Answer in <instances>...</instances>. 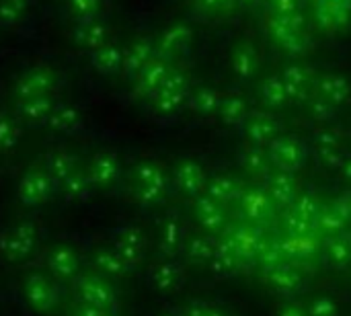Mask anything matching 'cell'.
I'll use <instances>...</instances> for the list:
<instances>
[{
    "mask_svg": "<svg viewBox=\"0 0 351 316\" xmlns=\"http://www.w3.org/2000/svg\"><path fill=\"white\" fill-rule=\"evenodd\" d=\"M267 0H237V6L245 8V10H257L259 6H263Z\"/></svg>",
    "mask_w": 351,
    "mask_h": 316,
    "instance_id": "obj_40",
    "label": "cell"
},
{
    "mask_svg": "<svg viewBox=\"0 0 351 316\" xmlns=\"http://www.w3.org/2000/svg\"><path fill=\"white\" fill-rule=\"evenodd\" d=\"M189 99V86H187V76L173 68L167 76V80L162 82V86L158 88V93L152 95L150 105L156 113L162 115H171L177 113Z\"/></svg>",
    "mask_w": 351,
    "mask_h": 316,
    "instance_id": "obj_9",
    "label": "cell"
},
{
    "mask_svg": "<svg viewBox=\"0 0 351 316\" xmlns=\"http://www.w3.org/2000/svg\"><path fill=\"white\" fill-rule=\"evenodd\" d=\"M282 80H284V86L288 90V97L290 101H300L306 97V90H308V84H311V72L306 66L302 64H290L282 70Z\"/></svg>",
    "mask_w": 351,
    "mask_h": 316,
    "instance_id": "obj_24",
    "label": "cell"
},
{
    "mask_svg": "<svg viewBox=\"0 0 351 316\" xmlns=\"http://www.w3.org/2000/svg\"><path fill=\"white\" fill-rule=\"evenodd\" d=\"M82 169L95 191L113 187L121 177V162L113 152H95Z\"/></svg>",
    "mask_w": 351,
    "mask_h": 316,
    "instance_id": "obj_11",
    "label": "cell"
},
{
    "mask_svg": "<svg viewBox=\"0 0 351 316\" xmlns=\"http://www.w3.org/2000/svg\"><path fill=\"white\" fill-rule=\"evenodd\" d=\"M259 97L263 101V105L267 109H280L284 107L286 103H290V97H288V90L284 86V80L280 74H274V76H267L261 86H259Z\"/></svg>",
    "mask_w": 351,
    "mask_h": 316,
    "instance_id": "obj_27",
    "label": "cell"
},
{
    "mask_svg": "<svg viewBox=\"0 0 351 316\" xmlns=\"http://www.w3.org/2000/svg\"><path fill=\"white\" fill-rule=\"evenodd\" d=\"M90 66L101 76H115L123 70V47L109 41L90 53Z\"/></svg>",
    "mask_w": 351,
    "mask_h": 316,
    "instance_id": "obj_18",
    "label": "cell"
},
{
    "mask_svg": "<svg viewBox=\"0 0 351 316\" xmlns=\"http://www.w3.org/2000/svg\"><path fill=\"white\" fill-rule=\"evenodd\" d=\"M29 8V0H0V27L10 29L21 23Z\"/></svg>",
    "mask_w": 351,
    "mask_h": 316,
    "instance_id": "obj_31",
    "label": "cell"
},
{
    "mask_svg": "<svg viewBox=\"0 0 351 316\" xmlns=\"http://www.w3.org/2000/svg\"><path fill=\"white\" fill-rule=\"evenodd\" d=\"M271 156L284 167H298L304 158V148L296 138H278L271 142Z\"/></svg>",
    "mask_w": 351,
    "mask_h": 316,
    "instance_id": "obj_26",
    "label": "cell"
},
{
    "mask_svg": "<svg viewBox=\"0 0 351 316\" xmlns=\"http://www.w3.org/2000/svg\"><path fill=\"white\" fill-rule=\"evenodd\" d=\"M39 243V230L33 222H16L0 234V255L8 263L27 261Z\"/></svg>",
    "mask_w": 351,
    "mask_h": 316,
    "instance_id": "obj_3",
    "label": "cell"
},
{
    "mask_svg": "<svg viewBox=\"0 0 351 316\" xmlns=\"http://www.w3.org/2000/svg\"><path fill=\"white\" fill-rule=\"evenodd\" d=\"M267 12L278 16H292L302 12V0H267Z\"/></svg>",
    "mask_w": 351,
    "mask_h": 316,
    "instance_id": "obj_35",
    "label": "cell"
},
{
    "mask_svg": "<svg viewBox=\"0 0 351 316\" xmlns=\"http://www.w3.org/2000/svg\"><path fill=\"white\" fill-rule=\"evenodd\" d=\"M220 119L226 125H241L249 119V105L241 95H226L222 97L220 109H218Z\"/></svg>",
    "mask_w": 351,
    "mask_h": 316,
    "instance_id": "obj_28",
    "label": "cell"
},
{
    "mask_svg": "<svg viewBox=\"0 0 351 316\" xmlns=\"http://www.w3.org/2000/svg\"><path fill=\"white\" fill-rule=\"evenodd\" d=\"M317 97L325 99L327 103H331L333 107H339L343 103H348L351 97L350 80L341 74H323L317 78Z\"/></svg>",
    "mask_w": 351,
    "mask_h": 316,
    "instance_id": "obj_20",
    "label": "cell"
},
{
    "mask_svg": "<svg viewBox=\"0 0 351 316\" xmlns=\"http://www.w3.org/2000/svg\"><path fill=\"white\" fill-rule=\"evenodd\" d=\"M181 243V230L177 228L175 222H167L165 230L160 232V245L167 249H175Z\"/></svg>",
    "mask_w": 351,
    "mask_h": 316,
    "instance_id": "obj_38",
    "label": "cell"
},
{
    "mask_svg": "<svg viewBox=\"0 0 351 316\" xmlns=\"http://www.w3.org/2000/svg\"><path fill=\"white\" fill-rule=\"evenodd\" d=\"M191 6L202 16L218 19L228 14L237 6V0H191Z\"/></svg>",
    "mask_w": 351,
    "mask_h": 316,
    "instance_id": "obj_32",
    "label": "cell"
},
{
    "mask_svg": "<svg viewBox=\"0 0 351 316\" xmlns=\"http://www.w3.org/2000/svg\"><path fill=\"white\" fill-rule=\"evenodd\" d=\"M171 70H173L171 62H167V60H162V58L156 56V58H154L138 76H136L134 86H132L134 95H136L138 99L150 101L152 95L158 93V88L162 86V82L167 80V76H169Z\"/></svg>",
    "mask_w": 351,
    "mask_h": 316,
    "instance_id": "obj_12",
    "label": "cell"
},
{
    "mask_svg": "<svg viewBox=\"0 0 351 316\" xmlns=\"http://www.w3.org/2000/svg\"><path fill=\"white\" fill-rule=\"evenodd\" d=\"M189 101H191V107H193L197 113H202V115H212V113H218L220 103H222V95H220L216 88L202 86V88H195V90L189 95Z\"/></svg>",
    "mask_w": 351,
    "mask_h": 316,
    "instance_id": "obj_29",
    "label": "cell"
},
{
    "mask_svg": "<svg viewBox=\"0 0 351 316\" xmlns=\"http://www.w3.org/2000/svg\"><path fill=\"white\" fill-rule=\"evenodd\" d=\"M103 0H68V10L74 21H88L99 19Z\"/></svg>",
    "mask_w": 351,
    "mask_h": 316,
    "instance_id": "obj_33",
    "label": "cell"
},
{
    "mask_svg": "<svg viewBox=\"0 0 351 316\" xmlns=\"http://www.w3.org/2000/svg\"><path fill=\"white\" fill-rule=\"evenodd\" d=\"M53 134H62V136H70L74 132L80 130L82 125V115L78 111V107L70 105V103H53V109L47 117L45 123Z\"/></svg>",
    "mask_w": 351,
    "mask_h": 316,
    "instance_id": "obj_19",
    "label": "cell"
},
{
    "mask_svg": "<svg viewBox=\"0 0 351 316\" xmlns=\"http://www.w3.org/2000/svg\"><path fill=\"white\" fill-rule=\"evenodd\" d=\"M93 269L95 274L107 278V280H119L125 276L128 265L121 261V257L113 249H99L93 253Z\"/></svg>",
    "mask_w": 351,
    "mask_h": 316,
    "instance_id": "obj_25",
    "label": "cell"
},
{
    "mask_svg": "<svg viewBox=\"0 0 351 316\" xmlns=\"http://www.w3.org/2000/svg\"><path fill=\"white\" fill-rule=\"evenodd\" d=\"M27 306L39 316L56 315L62 308V284H58L47 271H33L21 286Z\"/></svg>",
    "mask_w": 351,
    "mask_h": 316,
    "instance_id": "obj_2",
    "label": "cell"
},
{
    "mask_svg": "<svg viewBox=\"0 0 351 316\" xmlns=\"http://www.w3.org/2000/svg\"><path fill=\"white\" fill-rule=\"evenodd\" d=\"M261 66V53L253 41H239L230 53V68L241 80H251Z\"/></svg>",
    "mask_w": 351,
    "mask_h": 316,
    "instance_id": "obj_15",
    "label": "cell"
},
{
    "mask_svg": "<svg viewBox=\"0 0 351 316\" xmlns=\"http://www.w3.org/2000/svg\"><path fill=\"white\" fill-rule=\"evenodd\" d=\"M175 181L183 187V189H193V181L197 183V181H202V171H199V167L195 165V162H181V165H177V169H175Z\"/></svg>",
    "mask_w": 351,
    "mask_h": 316,
    "instance_id": "obj_34",
    "label": "cell"
},
{
    "mask_svg": "<svg viewBox=\"0 0 351 316\" xmlns=\"http://www.w3.org/2000/svg\"><path fill=\"white\" fill-rule=\"evenodd\" d=\"M43 169L47 171V175L53 179V183L60 187L64 181H68L74 173H78L82 169L80 158L74 152L68 150H56L43 156Z\"/></svg>",
    "mask_w": 351,
    "mask_h": 316,
    "instance_id": "obj_16",
    "label": "cell"
},
{
    "mask_svg": "<svg viewBox=\"0 0 351 316\" xmlns=\"http://www.w3.org/2000/svg\"><path fill=\"white\" fill-rule=\"evenodd\" d=\"M263 25L271 41L288 56L300 58L311 51L313 37L308 33L306 16L302 12L292 14V16H278V14L267 12L263 19Z\"/></svg>",
    "mask_w": 351,
    "mask_h": 316,
    "instance_id": "obj_1",
    "label": "cell"
},
{
    "mask_svg": "<svg viewBox=\"0 0 351 316\" xmlns=\"http://www.w3.org/2000/svg\"><path fill=\"white\" fill-rule=\"evenodd\" d=\"M144 247H146L144 236L136 228H123V230H119L117 236H115V243H113V251L121 257V261L128 265V269L136 267L142 261Z\"/></svg>",
    "mask_w": 351,
    "mask_h": 316,
    "instance_id": "obj_17",
    "label": "cell"
},
{
    "mask_svg": "<svg viewBox=\"0 0 351 316\" xmlns=\"http://www.w3.org/2000/svg\"><path fill=\"white\" fill-rule=\"evenodd\" d=\"M101 315H103V311H101V308H93V306L76 304L70 316H101Z\"/></svg>",
    "mask_w": 351,
    "mask_h": 316,
    "instance_id": "obj_39",
    "label": "cell"
},
{
    "mask_svg": "<svg viewBox=\"0 0 351 316\" xmlns=\"http://www.w3.org/2000/svg\"><path fill=\"white\" fill-rule=\"evenodd\" d=\"M56 187L58 185L53 183V179L47 175V171L39 162V165L29 167L23 173V177L16 185V199L25 208H39L51 199Z\"/></svg>",
    "mask_w": 351,
    "mask_h": 316,
    "instance_id": "obj_6",
    "label": "cell"
},
{
    "mask_svg": "<svg viewBox=\"0 0 351 316\" xmlns=\"http://www.w3.org/2000/svg\"><path fill=\"white\" fill-rule=\"evenodd\" d=\"M335 109H337V107H333L331 103H327V101L321 99V97H315L313 103H311V115H313L317 121H329V119L333 117Z\"/></svg>",
    "mask_w": 351,
    "mask_h": 316,
    "instance_id": "obj_37",
    "label": "cell"
},
{
    "mask_svg": "<svg viewBox=\"0 0 351 316\" xmlns=\"http://www.w3.org/2000/svg\"><path fill=\"white\" fill-rule=\"evenodd\" d=\"M45 269L58 284H74L82 276V261L74 247L56 245L45 255Z\"/></svg>",
    "mask_w": 351,
    "mask_h": 316,
    "instance_id": "obj_10",
    "label": "cell"
},
{
    "mask_svg": "<svg viewBox=\"0 0 351 316\" xmlns=\"http://www.w3.org/2000/svg\"><path fill=\"white\" fill-rule=\"evenodd\" d=\"M51 109H53L51 97H39V99H29V101L16 103V111L14 113L27 125H45Z\"/></svg>",
    "mask_w": 351,
    "mask_h": 316,
    "instance_id": "obj_22",
    "label": "cell"
},
{
    "mask_svg": "<svg viewBox=\"0 0 351 316\" xmlns=\"http://www.w3.org/2000/svg\"><path fill=\"white\" fill-rule=\"evenodd\" d=\"M23 138V121L16 113L0 111V156L16 150Z\"/></svg>",
    "mask_w": 351,
    "mask_h": 316,
    "instance_id": "obj_23",
    "label": "cell"
},
{
    "mask_svg": "<svg viewBox=\"0 0 351 316\" xmlns=\"http://www.w3.org/2000/svg\"><path fill=\"white\" fill-rule=\"evenodd\" d=\"M74 300L76 304L101 308V311H113L115 308V288L111 280L99 276V274H82L74 284Z\"/></svg>",
    "mask_w": 351,
    "mask_h": 316,
    "instance_id": "obj_5",
    "label": "cell"
},
{
    "mask_svg": "<svg viewBox=\"0 0 351 316\" xmlns=\"http://www.w3.org/2000/svg\"><path fill=\"white\" fill-rule=\"evenodd\" d=\"M280 123L271 113H251L247 119V136L255 144H271L278 140Z\"/></svg>",
    "mask_w": 351,
    "mask_h": 316,
    "instance_id": "obj_21",
    "label": "cell"
},
{
    "mask_svg": "<svg viewBox=\"0 0 351 316\" xmlns=\"http://www.w3.org/2000/svg\"><path fill=\"white\" fill-rule=\"evenodd\" d=\"M62 189V195L68 199V202H84L88 197V193L93 191L86 175H84V169H80L78 173H74L68 181H64L60 185Z\"/></svg>",
    "mask_w": 351,
    "mask_h": 316,
    "instance_id": "obj_30",
    "label": "cell"
},
{
    "mask_svg": "<svg viewBox=\"0 0 351 316\" xmlns=\"http://www.w3.org/2000/svg\"><path fill=\"white\" fill-rule=\"evenodd\" d=\"M132 181H134V197L136 202L150 206L156 204L165 197V171L152 162V160H144L138 162L132 171Z\"/></svg>",
    "mask_w": 351,
    "mask_h": 316,
    "instance_id": "obj_7",
    "label": "cell"
},
{
    "mask_svg": "<svg viewBox=\"0 0 351 316\" xmlns=\"http://www.w3.org/2000/svg\"><path fill=\"white\" fill-rule=\"evenodd\" d=\"M72 41L80 47L93 53L95 49L103 47L109 43V27L99 19H88V21H76L72 27Z\"/></svg>",
    "mask_w": 351,
    "mask_h": 316,
    "instance_id": "obj_14",
    "label": "cell"
},
{
    "mask_svg": "<svg viewBox=\"0 0 351 316\" xmlns=\"http://www.w3.org/2000/svg\"><path fill=\"white\" fill-rule=\"evenodd\" d=\"M156 58V45L154 39H146L140 37L136 41H132L128 47H123V70L121 74L128 80H136V76Z\"/></svg>",
    "mask_w": 351,
    "mask_h": 316,
    "instance_id": "obj_13",
    "label": "cell"
},
{
    "mask_svg": "<svg viewBox=\"0 0 351 316\" xmlns=\"http://www.w3.org/2000/svg\"><path fill=\"white\" fill-rule=\"evenodd\" d=\"M193 37H195V33H193L191 25H187V23H173V25L165 27L154 39L156 56L171 64L175 60L185 58L193 47Z\"/></svg>",
    "mask_w": 351,
    "mask_h": 316,
    "instance_id": "obj_8",
    "label": "cell"
},
{
    "mask_svg": "<svg viewBox=\"0 0 351 316\" xmlns=\"http://www.w3.org/2000/svg\"><path fill=\"white\" fill-rule=\"evenodd\" d=\"M58 72L51 66L37 64L27 68L12 86L14 101H29V99H39V97H51L53 90L58 88Z\"/></svg>",
    "mask_w": 351,
    "mask_h": 316,
    "instance_id": "obj_4",
    "label": "cell"
},
{
    "mask_svg": "<svg viewBox=\"0 0 351 316\" xmlns=\"http://www.w3.org/2000/svg\"><path fill=\"white\" fill-rule=\"evenodd\" d=\"M177 269L173 267V265H158L154 271H152V280H154V284L160 288V290H169V288H173L175 286V282H177Z\"/></svg>",
    "mask_w": 351,
    "mask_h": 316,
    "instance_id": "obj_36",
    "label": "cell"
}]
</instances>
